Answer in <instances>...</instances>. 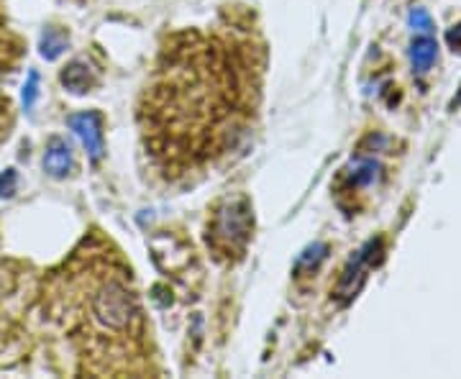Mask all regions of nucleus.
<instances>
[{
  "mask_svg": "<svg viewBox=\"0 0 461 379\" xmlns=\"http://www.w3.org/2000/svg\"><path fill=\"white\" fill-rule=\"evenodd\" d=\"M264 67L262 36L239 21L169 36L139 103L141 144L162 180H200L247 147Z\"/></svg>",
  "mask_w": 461,
  "mask_h": 379,
  "instance_id": "obj_1",
  "label": "nucleus"
},
{
  "mask_svg": "<svg viewBox=\"0 0 461 379\" xmlns=\"http://www.w3.org/2000/svg\"><path fill=\"white\" fill-rule=\"evenodd\" d=\"M69 326L95 374H151L147 318L131 272L95 257L69 277Z\"/></svg>",
  "mask_w": 461,
  "mask_h": 379,
  "instance_id": "obj_2",
  "label": "nucleus"
},
{
  "mask_svg": "<svg viewBox=\"0 0 461 379\" xmlns=\"http://www.w3.org/2000/svg\"><path fill=\"white\" fill-rule=\"evenodd\" d=\"M254 231V213L247 198L226 200L223 205H218L213 213V221L208 223V248L215 254V259L221 262H233L241 259L251 241Z\"/></svg>",
  "mask_w": 461,
  "mask_h": 379,
  "instance_id": "obj_3",
  "label": "nucleus"
},
{
  "mask_svg": "<svg viewBox=\"0 0 461 379\" xmlns=\"http://www.w3.org/2000/svg\"><path fill=\"white\" fill-rule=\"evenodd\" d=\"M69 129L80 136L83 147L87 149L90 159L98 162L103 157V129H100V116L93 113V111H85V113H77V116H69Z\"/></svg>",
  "mask_w": 461,
  "mask_h": 379,
  "instance_id": "obj_4",
  "label": "nucleus"
},
{
  "mask_svg": "<svg viewBox=\"0 0 461 379\" xmlns=\"http://www.w3.org/2000/svg\"><path fill=\"white\" fill-rule=\"evenodd\" d=\"M44 169L50 172L51 177H67L69 169H72V149L67 144L65 139L54 136L47 144V154H44Z\"/></svg>",
  "mask_w": 461,
  "mask_h": 379,
  "instance_id": "obj_5",
  "label": "nucleus"
},
{
  "mask_svg": "<svg viewBox=\"0 0 461 379\" xmlns=\"http://www.w3.org/2000/svg\"><path fill=\"white\" fill-rule=\"evenodd\" d=\"M436 57H438V44H436V39H433L430 33H418L411 47L412 72L426 75L430 67L436 65Z\"/></svg>",
  "mask_w": 461,
  "mask_h": 379,
  "instance_id": "obj_6",
  "label": "nucleus"
},
{
  "mask_svg": "<svg viewBox=\"0 0 461 379\" xmlns=\"http://www.w3.org/2000/svg\"><path fill=\"white\" fill-rule=\"evenodd\" d=\"M93 72H90V67L85 65V62H72V65H67L62 69V85H65L69 93H77V95H83L87 93L90 87H93Z\"/></svg>",
  "mask_w": 461,
  "mask_h": 379,
  "instance_id": "obj_7",
  "label": "nucleus"
},
{
  "mask_svg": "<svg viewBox=\"0 0 461 379\" xmlns=\"http://www.w3.org/2000/svg\"><path fill=\"white\" fill-rule=\"evenodd\" d=\"M67 50V36L59 29H47L41 36V57L44 59H57Z\"/></svg>",
  "mask_w": 461,
  "mask_h": 379,
  "instance_id": "obj_8",
  "label": "nucleus"
},
{
  "mask_svg": "<svg viewBox=\"0 0 461 379\" xmlns=\"http://www.w3.org/2000/svg\"><path fill=\"white\" fill-rule=\"evenodd\" d=\"M408 21H411V29L415 33H430L433 32V21H430V16L423 11V8H412L411 16H408Z\"/></svg>",
  "mask_w": 461,
  "mask_h": 379,
  "instance_id": "obj_9",
  "label": "nucleus"
},
{
  "mask_svg": "<svg viewBox=\"0 0 461 379\" xmlns=\"http://www.w3.org/2000/svg\"><path fill=\"white\" fill-rule=\"evenodd\" d=\"M36 95H39V75H36V72H29V80L23 85V108H26V111H32L33 108Z\"/></svg>",
  "mask_w": 461,
  "mask_h": 379,
  "instance_id": "obj_10",
  "label": "nucleus"
},
{
  "mask_svg": "<svg viewBox=\"0 0 461 379\" xmlns=\"http://www.w3.org/2000/svg\"><path fill=\"white\" fill-rule=\"evenodd\" d=\"M16 172H14V169H5V172L0 175V198H11V195L16 193Z\"/></svg>",
  "mask_w": 461,
  "mask_h": 379,
  "instance_id": "obj_11",
  "label": "nucleus"
},
{
  "mask_svg": "<svg viewBox=\"0 0 461 379\" xmlns=\"http://www.w3.org/2000/svg\"><path fill=\"white\" fill-rule=\"evenodd\" d=\"M446 39H448V44L454 47V51L461 50V23L459 26H454V29L448 32V36H446Z\"/></svg>",
  "mask_w": 461,
  "mask_h": 379,
  "instance_id": "obj_12",
  "label": "nucleus"
}]
</instances>
